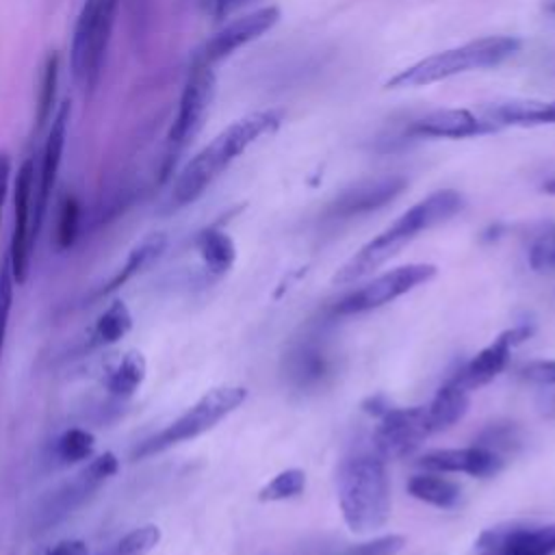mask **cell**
I'll return each instance as SVG.
<instances>
[{
    "instance_id": "cell-20",
    "label": "cell",
    "mask_w": 555,
    "mask_h": 555,
    "mask_svg": "<svg viewBox=\"0 0 555 555\" xmlns=\"http://www.w3.org/2000/svg\"><path fill=\"white\" fill-rule=\"evenodd\" d=\"M147 377V360L139 349H126L102 366V386L115 399L132 397Z\"/></svg>"
},
{
    "instance_id": "cell-29",
    "label": "cell",
    "mask_w": 555,
    "mask_h": 555,
    "mask_svg": "<svg viewBox=\"0 0 555 555\" xmlns=\"http://www.w3.org/2000/svg\"><path fill=\"white\" fill-rule=\"evenodd\" d=\"M160 542V529L158 525H141L130 529L128 533H124L117 542H113L106 551L98 553V555H147L150 551H154Z\"/></svg>"
},
{
    "instance_id": "cell-11",
    "label": "cell",
    "mask_w": 555,
    "mask_h": 555,
    "mask_svg": "<svg viewBox=\"0 0 555 555\" xmlns=\"http://www.w3.org/2000/svg\"><path fill=\"white\" fill-rule=\"evenodd\" d=\"M427 436H431V429L425 405L388 408L373 431V444L382 460H395L412 453Z\"/></svg>"
},
{
    "instance_id": "cell-35",
    "label": "cell",
    "mask_w": 555,
    "mask_h": 555,
    "mask_svg": "<svg viewBox=\"0 0 555 555\" xmlns=\"http://www.w3.org/2000/svg\"><path fill=\"white\" fill-rule=\"evenodd\" d=\"M525 375L533 382L555 386V360H542V362H531L525 366Z\"/></svg>"
},
{
    "instance_id": "cell-9",
    "label": "cell",
    "mask_w": 555,
    "mask_h": 555,
    "mask_svg": "<svg viewBox=\"0 0 555 555\" xmlns=\"http://www.w3.org/2000/svg\"><path fill=\"white\" fill-rule=\"evenodd\" d=\"M212 93H215L212 65H206V63L195 59V63L189 72V78L184 82L180 102H178L173 124H171L169 134H167L169 152H167V165H165L163 178H167L171 173V167H173L178 154L193 141V137L202 128L204 117L210 108Z\"/></svg>"
},
{
    "instance_id": "cell-5",
    "label": "cell",
    "mask_w": 555,
    "mask_h": 555,
    "mask_svg": "<svg viewBox=\"0 0 555 555\" xmlns=\"http://www.w3.org/2000/svg\"><path fill=\"white\" fill-rule=\"evenodd\" d=\"M119 4L121 0H85L76 17L69 69L76 87L85 95H91L100 82Z\"/></svg>"
},
{
    "instance_id": "cell-25",
    "label": "cell",
    "mask_w": 555,
    "mask_h": 555,
    "mask_svg": "<svg viewBox=\"0 0 555 555\" xmlns=\"http://www.w3.org/2000/svg\"><path fill=\"white\" fill-rule=\"evenodd\" d=\"M408 492L423 501V503H429L434 507H440V509H451L460 503V496H462V490L457 488V483H453L451 479L429 470V473H418L414 475L410 481H408Z\"/></svg>"
},
{
    "instance_id": "cell-4",
    "label": "cell",
    "mask_w": 555,
    "mask_h": 555,
    "mask_svg": "<svg viewBox=\"0 0 555 555\" xmlns=\"http://www.w3.org/2000/svg\"><path fill=\"white\" fill-rule=\"evenodd\" d=\"M520 41L516 37H481L457 48H449L416 61L414 65L395 74L386 87L403 89V87H423L438 80H447L457 74L483 69L503 63L512 54H516Z\"/></svg>"
},
{
    "instance_id": "cell-23",
    "label": "cell",
    "mask_w": 555,
    "mask_h": 555,
    "mask_svg": "<svg viewBox=\"0 0 555 555\" xmlns=\"http://www.w3.org/2000/svg\"><path fill=\"white\" fill-rule=\"evenodd\" d=\"M466 410H468V392L449 379L436 392L431 403L425 405L427 425H429L431 434L455 425L466 414Z\"/></svg>"
},
{
    "instance_id": "cell-19",
    "label": "cell",
    "mask_w": 555,
    "mask_h": 555,
    "mask_svg": "<svg viewBox=\"0 0 555 555\" xmlns=\"http://www.w3.org/2000/svg\"><path fill=\"white\" fill-rule=\"evenodd\" d=\"M330 369L332 362L327 351L323 349L321 343L312 338L295 343L284 358V375L299 390L321 386L330 375Z\"/></svg>"
},
{
    "instance_id": "cell-22",
    "label": "cell",
    "mask_w": 555,
    "mask_h": 555,
    "mask_svg": "<svg viewBox=\"0 0 555 555\" xmlns=\"http://www.w3.org/2000/svg\"><path fill=\"white\" fill-rule=\"evenodd\" d=\"M494 126H544L555 124V102H501L486 111Z\"/></svg>"
},
{
    "instance_id": "cell-16",
    "label": "cell",
    "mask_w": 555,
    "mask_h": 555,
    "mask_svg": "<svg viewBox=\"0 0 555 555\" xmlns=\"http://www.w3.org/2000/svg\"><path fill=\"white\" fill-rule=\"evenodd\" d=\"M405 189V180L399 176H384L375 180L358 182L345 189L330 206V217L334 219H351L358 215H366L392 202Z\"/></svg>"
},
{
    "instance_id": "cell-40",
    "label": "cell",
    "mask_w": 555,
    "mask_h": 555,
    "mask_svg": "<svg viewBox=\"0 0 555 555\" xmlns=\"http://www.w3.org/2000/svg\"><path fill=\"white\" fill-rule=\"evenodd\" d=\"M546 9H548V11H553V13H555V0H548V2H546Z\"/></svg>"
},
{
    "instance_id": "cell-32",
    "label": "cell",
    "mask_w": 555,
    "mask_h": 555,
    "mask_svg": "<svg viewBox=\"0 0 555 555\" xmlns=\"http://www.w3.org/2000/svg\"><path fill=\"white\" fill-rule=\"evenodd\" d=\"M15 280L11 273V262L9 254L4 251L0 258V362L7 345V334H9V319L13 310V291H15Z\"/></svg>"
},
{
    "instance_id": "cell-38",
    "label": "cell",
    "mask_w": 555,
    "mask_h": 555,
    "mask_svg": "<svg viewBox=\"0 0 555 555\" xmlns=\"http://www.w3.org/2000/svg\"><path fill=\"white\" fill-rule=\"evenodd\" d=\"M232 2H238V0H206L208 9H210L215 15H221L223 11H228V7H230Z\"/></svg>"
},
{
    "instance_id": "cell-21",
    "label": "cell",
    "mask_w": 555,
    "mask_h": 555,
    "mask_svg": "<svg viewBox=\"0 0 555 555\" xmlns=\"http://www.w3.org/2000/svg\"><path fill=\"white\" fill-rule=\"evenodd\" d=\"M167 249V236L163 232H152L147 236H143L126 256V262L117 269V273L102 286L98 288L95 297L108 295L117 288H121L126 282H130L132 278L141 275L143 271H147Z\"/></svg>"
},
{
    "instance_id": "cell-28",
    "label": "cell",
    "mask_w": 555,
    "mask_h": 555,
    "mask_svg": "<svg viewBox=\"0 0 555 555\" xmlns=\"http://www.w3.org/2000/svg\"><path fill=\"white\" fill-rule=\"evenodd\" d=\"M59 69H61V56L56 52H50L46 56L41 78H39V91H37V106H35V121L37 128H43L50 124L54 115V102H56V87H59Z\"/></svg>"
},
{
    "instance_id": "cell-24",
    "label": "cell",
    "mask_w": 555,
    "mask_h": 555,
    "mask_svg": "<svg viewBox=\"0 0 555 555\" xmlns=\"http://www.w3.org/2000/svg\"><path fill=\"white\" fill-rule=\"evenodd\" d=\"M132 330V312L126 306L124 299H113L95 319L87 347L98 349V347H108L119 343L128 332Z\"/></svg>"
},
{
    "instance_id": "cell-8",
    "label": "cell",
    "mask_w": 555,
    "mask_h": 555,
    "mask_svg": "<svg viewBox=\"0 0 555 555\" xmlns=\"http://www.w3.org/2000/svg\"><path fill=\"white\" fill-rule=\"evenodd\" d=\"M41 232V221L37 217V171L35 163L26 158L15 176L13 184V230L9 241V262L17 286L26 284L37 238Z\"/></svg>"
},
{
    "instance_id": "cell-39",
    "label": "cell",
    "mask_w": 555,
    "mask_h": 555,
    "mask_svg": "<svg viewBox=\"0 0 555 555\" xmlns=\"http://www.w3.org/2000/svg\"><path fill=\"white\" fill-rule=\"evenodd\" d=\"M546 193H551V195H555V178H551V180H546L544 182V186H542Z\"/></svg>"
},
{
    "instance_id": "cell-7",
    "label": "cell",
    "mask_w": 555,
    "mask_h": 555,
    "mask_svg": "<svg viewBox=\"0 0 555 555\" xmlns=\"http://www.w3.org/2000/svg\"><path fill=\"white\" fill-rule=\"evenodd\" d=\"M119 470V460L113 451H104L91 457L78 473L59 483L52 492L39 499L30 514V527L35 533L48 531L50 527L65 520L82 503H87L115 473Z\"/></svg>"
},
{
    "instance_id": "cell-34",
    "label": "cell",
    "mask_w": 555,
    "mask_h": 555,
    "mask_svg": "<svg viewBox=\"0 0 555 555\" xmlns=\"http://www.w3.org/2000/svg\"><path fill=\"white\" fill-rule=\"evenodd\" d=\"M529 264L538 273H555V232L538 238L529 251Z\"/></svg>"
},
{
    "instance_id": "cell-1",
    "label": "cell",
    "mask_w": 555,
    "mask_h": 555,
    "mask_svg": "<svg viewBox=\"0 0 555 555\" xmlns=\"http://www.w3.org/2000/svg\"><path fill=\"white\" fill-rule=\"evenodd\" d=\"M278 111H256L223 128L208 145H204L173 178L167 206L169 210L184 208L199 199L204 191L262 134L280 126Z\"/></svg>"
},
{
    "instance_id": "cell-6",
    "label": "cell",
    "mask_w": 555,
    "mask_h": 555,
    "mask_svg": "<svg viewBox=\"0 0 555 555\" xmlns=\"http://www.w3.org/2000/svg\"><path fill=\"white\" fill-rule=\"evenodd\" d=\"M247 397L243 386H217L204 392L193 405H189L178 418L167 423L156 434L143 438L132 449V460H147L176 444L195 440L219 425L228 414H232Z\"/></svg>"
},
{
    "instance_id": "cell-3",
    "label": "cell",
    "mask_w": 555,
    "mask_h": 555,
    "mask_svg": "<svg viewBox=\"0 0 555 555\" xmlns=\"http://www.w3.org/2000/svg\"><path fill=\"white\" fill-rule=\"evenodd\" d=\"M338 503L353 533L382 529L390 514V483L379 455L347 457L338 470Z\"/></svg>"
},
{
    "instance_id": "cell-14",
    "label": "cell",
    "mask_w": 555,
    "mask_h": 555,
    "mask_svg": "<svg viewBox=\"0 0 555 555\" xmlns=\"http://www.w3.org/2000/svg\"><path fill=\"white\" fill-rule=\"evenodd\" d=\"M529 334H531V327H527V325H518V327H512V330L499 334V338H494L473 360H468L451 377V382L457 384L460 388H464L466 392L492 382L505 369L512 347H516L518 343L529 338Z\"/></svg>"
},
{
    "instance_id": "cell-26",
    "label": "cell",
    "mask_w": 555,
    "mask_h": 555,
    "mask_svg": "<svg viewBox=\"0 0 555 555\" xmlns=\"http://www.w3.org/2000/svg\"><path fill=\"white\" fill-rule=\"evenodd\" d=\"M195 247H197L199 258H202L204 267L208 269V273L223 275L232 269L236 249H234L232 238L223 230H219V228L202 230L195 238Z\"/></svg>"
},
{
    "instance_id": "cell-12",
    "label": "cell",
    "mask_w": 555,
    "mask_h": 555,
    "mask_svg": "<svg viewBox=\"0 0 555 555\" xmlns=\"http://www.w3.org/2000/svg\"><path fill=\"white\" fill-rule=\"evenodd\" d=\"M481 555H555V525H501L486 529L477 544Z\"/></svg>"
},
{
    "instance_id": "cell-36",
    "label": "cell",
    "mask_w": 555,
    "mask_h": 555,
    "mask_svg": "<svg viewBox=\"0 0 555 555\" xmlns=\"http://www.w3.org/2000/svg\"><path fill=\"white\" fill-rule=\"evenodd\" d=\"M43 555H89V546L85 540L65 538L54 542L50 548H46Z\"/></svg>"
},
{
    "instance_id": "cell-33",
    "label": "cell",
    "mask_w": 555,
    "mask_h": 555,
    "mask_svg": "<svg viewBox=\"0 0 555 555\" xmlns=\"http://www.w3.org/2000/svg\"><path fill=\"white\" fill-rule=\"evenodd\" d=\"M403 538L401 535H379V538H373L369 542H360V544H353L349 546L343 555H395L401 551L403 546Z\"/></svg>"
},
{
    "instance_id": "cell-2",
    "label": "cell",
    "mask_w": 555,
    "mask_h": 555,
    "mask_svg": "<svg viewBox=\"0 0 555 555\" xmlns=\"http://www.w3.org/2000/svg\"><path fill=\"white\" fill-rule=\"evenodd\" d=\"M462 195L453 189H442L425 199L416 202L412 208H408L401 217H397L384 232H379L375 238H371L366 245H362L332 278L334 284H351L369 273H373L377 267H382L386 260L397 256L412 238H416L421 232L451 219L455 212L462 210Z\"/></svg>"
},
{
    "instance_id": "cell-30",
    "label": "cell",
    "mask_w": 555,
    "mask_h": 555,
    "mask_svg": "<svg viewBox=\"0 0 555 555\" xmlns=\"http://www.w3.org/2000/svg\"><path fill=\"white\" fill-rule=\"evenodd\" d=\"M78 230H80V204L72 193H65L56 210V228H54L56 247L69 249L78 236Z\"/></svg>"
},
{
    "instance_id": "cell-37",
    "label": "cell",
    "mask_w": 555,
    "mask_h": 555,
    "mask_svg": "<svg viewBox=\"0 0 555 555\" xmlns=\"http://www.w3.org/2000/svg\"><path fill=\"white\" fill-rule=\"evenodd\" d=\"M11 171H13V163L11 156L7 152H0V223H2V208L9 195V186H11Z\"/></svg>"
},
{
    "instance_id": "cell-17",
    "label": "cell",
    "mask_w": 555,
    "mask_h": 555,
    "mask_svg": "<svg viewBox=\"0 0 555 555\" xmlns=\"http://www.w3.org/2000/svg\"><path fill=\"white\" fill-rule=\"evenodd\" d=\"M418 466L434 473H466L473 477H490L501 470L503 460L496 451L473 444L462 449H436L418 460Z\"/></svg>"
},
{
    "instance_id": "cell-27",
    "label": "cell",
    "mask_w": 555,
    "mask_h": 555,
    "mask_svg": "<svg viewBox=\"0 0 555 555\" xmlns=\"http://www.w3.org/2000/svg\"><path fill=\"white\" fill-rule=\"evenodd\" d=\"M95 451V436L82 427H69L52 442V457L59 466H72L91 460Z\"/></svg>"
},
{
    "instance_id": "cell-10",
    "label": "cell",
    "mask_w": 555,
    "mask_h": 555,
    "mask_svg": "<svg viewBox=\"0 0 555 555\" xmlns=\"http://www.w3.org/2000/svg\"><path fill=\"white\" fill-rule=\"evenodd\" d=\"M434 275H436V267L425 264V262L397 267L392 271L382 273L375 280H371L369 284L360 286L345 299H340L336 306V314H358V312L379 308V306L410 293L418 284L429 282Z\"/></svg>"
},
{
    "instance_id": "cell-13",
    "label": "cell",
    "mask_w": 555,
    "mask_h": 555,
    "mask_svg": "<svg viewBox=\"0 0 555 555\" xmlns=\"http://www.w3.org/2000/svg\"><path fill=\"white\" fill-rule=\"evenodd\" d=\"M280 20V9L278 7H262L256 9L247 15L236 17L234 22L225 24L221 30H217L199 50L197 61L212 65L225 56H230L232 52H236L238 48L247 46L249 41L262 37L267 30H271Z\"/></svg>"
},
{
    "instance_id": "cell-15",
    "label": "cell",
    "mask_w": 555,
    "mask_h": 555,
    "mask_svg": "<svg viewBox=\"0 0 555 555\" xmlns=\"http://www.w3.org/2000/svg\"><path fill=\"white\" fill-rule=\"evenodd\" d=\"M69 117H72V104H69V100H63L50 119V128H48V137L43 143L41 163H39V171H37V217L41 223H43L46 208H48V202L54 191L59 169L63 163Z\"/></svg>"
},
{
    "instance_id": "cell-18",
    "label": "cell",
    "mask_w": 555,
    "mask_h": 555,
    "mask_svg": "<svg viewBox=\"0 0 555 555\" xmlns=\"http://www.w3.org/2000/svg\"><path fill=\"white\" fill-rule=\"evenodd\" d=\"M496 128L488 117H477L466 108H440L414 119L410 132L436 139H466L494 132Z\"/></svg>"
},
{
    "instance_id": "cell-31",
    "label": "cell",
    "mask_w": 555,
    "mask_h": 555,
    "mask_svg": "<svg viewBox=\"0 0 555 555\" xmlns=\"http://www.w3.org/2000/svg\"><path fill=\"white\" fill-rule=\"evenodd\" d=\"M306 486V475L299 468H288L278 473L269 483H264L258 492L260 501H284L301 494Z\"/></svg>"
}]
</instances>
